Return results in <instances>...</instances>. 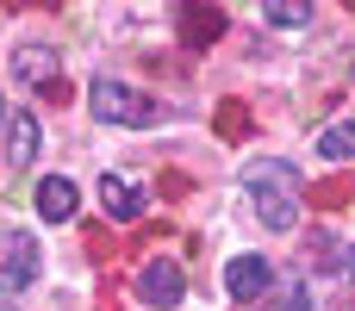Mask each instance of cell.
Returning a JSON list of instances; mask_svg holds the SVG:
<instances>
[{
    "instance_id": "cell-7",
    "label": "cell",
    "mask_w": 355,
    "mask_h": 311,
    "mask_svg": "<svg viewBox=\"0 0 355 311\" xmlns=\"http://www.w3.org/2000/svg\"><path fill=\"white\" fill-rule=\"evenodd\" d=\"M56 69H62V56L50 44H19L12 50V81H25V87H44Z\"/></svg>"
},
{
    "instance_id": "cell-9",
    "label": "cell",
    "mask_w": 355,
    "mask_h": 311,
    "mask_svg": "<svg viewBox=\"0 0 355 311\" xmlns=\"http://www.w3.org/2000/svg\"><path fill=\"white\" fill-rule=\"evenodd\" d=\"M100 199H106V212L119 218V224H131V218H144V193L125 181V175H100Z\"/></svg>"
},
{
    "instance_id": "cell-5",
    "label": "cell",
    "mask_w": 355,
    "mask_h": 311,
    "mask_svg": "<svg viewBox=\"0 0 355 311\" xmlns=\"http://www.w3.org/2000/svg\"><path fill=\"white\" fill-rule=\"evenodd\" d=\"M31 206H37V218H44V224H69V218H75V206H81V193H75V181H69V175H44V181H37V193H31Z\"/></svg>"
},
{
    "instance_id": "cell-6",
    "label": "cell",
    "mask_w": 355,
    "mask_h": 311,
    "mask_svg": "<svg viewBox=\"0 0 355 311\" xmlns=\"http://www.w3.org/2000/svg\"><path fill=\"white\" fill-rule=\"evenodd\" d=\"M268 281H275V268H268L262 256H237V262L225 268V293H231V299H268Z\"/></svg>"
},
{
    "instance_id": "cell-14",
    "label": "cell",
    "mask_w": 355,
    "mask_h": 311,
    "mask_svg": "<svg viewBox=\"0 0 355 311\" xmlns=\"http://www.w3.org/2000/svg\"><path fill=\"white\" fill-rule=\"evenodd\" d=\"M6 118H12V112H6V106H0V125H6Z\"/></svg>"
},
{
    "instance_id": "cell-4",
    "label": "cell",
    "mask_w": 355,
    "mask_h": 311,
    "mask_svg": "<svg viewBox=\"0 0 355 311\" xmlns=\"http://www.w3.org/2000/svg\"><path fill=\"white\" fill-rule=\"evenodd\" d=\"M181 293H187L181 262H168V256L144 262V274H137V299H144L150 311H175V305H181Z\"/></svg>"
},
{
    "instance_id": "cell-3",
    "label": "cell",
    "mask_w": 355,
    "mask_h": 311,
    "mask_svg": "<svg viewBox=\"0 0 355 311\" xmlns=\"http://www.w3.org/2000/svg\"><path fill=\"white\" fill-rule=\"evenodd\" d=\"M37 268H44V249L31 231H0V293L12 299L19 287H31Z\"/></svg>"
},
{
    "instance_id": "cell-1",
    "label": "cell",
    "mask_w": 355,
    "mask_h": 311,
    "mask_svg": "<svg viewBox=\"0 0 355 311\" xmlns=\"http://www.w3.org/2000/svg\"><path fill=\"white\" fill-rule=\"evenodd\" d=\"M243 193L256 199V218L268 231H293L300 224V175H293V162H275V156L243 162Z\"/></svg>"
},
{
    "instance_id": "cell-10",
    "label": "cell",
    "mask_w": 355,
    "mask_h": 311,
    "mask_svg": "<svg viewBox=\"0 0 355 311\" xmlns=\"http://www.w3.org/2000/svg\"><path fill=\"white\" fill-rule=\"evenodd\" d=\"M318 156L324 162H355V118H337L318 131Z\"/></svg>"
},
{
    "instance_id": "cell-2",
    "label": "cell",
    "mask_w": 355,
    "mask_h": 311,
    "mask_svg": "<svg viewBox=\"0 0 355 311\" xmlns=\"http://www.w3.org/2000/svg\"><path fill=\"white\" fill-rule=\"evenodd\" d=\"M87 112L100 125H150V118H162V106L144 87H131V81H94L87 87Z\"/></svg>"
},
{
    "instance_id": "cell-8",
    "label": "cell",
    "mask_w": 355,
    "mask_h": 311,
    "mask_svg": "<svg viewBox=\"0 0 355 311\" xmlns=\"http://www.w3.org/2000/svg\"><path fill=\"white\" fill-rule=\"evenodd\" d=\"M37 143H44L37 137V112H12L6 118V162L12 168H31L37 162Z\"/></svg>"
},
{
    "instance_id": "cell-13",
    "label": "cell",
    "mask_w": 355,
    "mask_h": 311,
    "mask_svg": "<svg viewBox=\"0 0 355 311\" xmlns=\"http://www.w3.org/2000/svg\"><path fill=\"white\" fill-rule=\"evenodd\" d=\"M0 311H19V305H12V299H6V293H0Z\"/></svg>"
},
{
    "instance_id": "cell-12",
    "label": "cell",
    "mask_w": 355,
    "mask_h": 311,
    "mask_svg": "<svg viewBox=\"0 0 355 311\" xmlns=\"http://www.w3.org/2000/svg\"><path fill=\"white\" fill-rule=\"evenodd\" d=\"M262 311H312V293L293 281V287H275L268 299H262Z\"/></svg>"
},
{
    "instance_id": "cell-11",
    "label": "cell",
    "mask_w": 355,
    "mask_h": 311,
    "mask_svg": "<svg viewBox=\"0 0 355 311\" xmlns=\"http://www.w3.org/2000/svg\"><path fill=\"white\" fill-rule=\"evenodd\" d=\"M262 19H268L275 31H300V25H312V6H306V0H268Z\"/></svg>"
}]
</instances>
